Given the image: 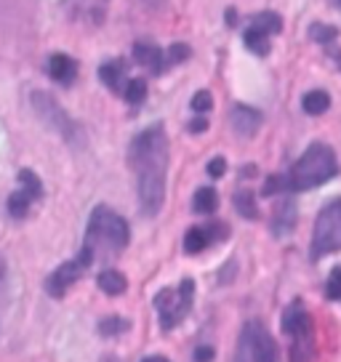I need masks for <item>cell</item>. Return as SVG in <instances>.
<instances>
[{
  "instance_id": "1",
  "label": "cell",
  "mask_w": 341,
  "mask_h": 362,
  "mask_svg": "<svg viewBox=\"0 0 341 362\" xmlns=\"http://www.w3.org/2000/svg\"><path fill=\"white\" fill-rule=\"evenodd\" d=\"M131 168L137 173V197L141 214L152 218L160 214L166 200V173H168V136L163 123L144 128L131 141Z\"/></svg>"
},
{
  "instance_id": "2",
  "label": "cell",
  "mask_w": 341,
  "mask_h": 362,
  "mask_svg": "<svg viewBox=\"0 0 341 362\" xmlns=\"http://www.w3.org/2000/svg\"><path fill=\"white\" fill-rule=\"evenodd\" d=\"M128 240H131V229L123 216H117L107 205H96L88 218L86 243L80 248L78 259L83 261V267H91L93 259H110L112 253H120L128 245Z\"/></svg>"
},
{
  "instance_id": "3",
  "label": "cell",
  "mask_w": 341,
  "mask_h": 362,
  "mask_svg": "<svg viewBox=\"0 0 341 362\" xmlns=\"http://www.w3.org/2000/svg\"><path fill=\"white\" fill-rule=\"evenodd\" d=\"M339 176V160L328 144H312V147L294 163V168L283 176L285 192H304L315 189L325 181Z\"/></svg>"
},
{
  "instance_id": "4",
  "label": "cell",
  "mask_w": 341,
  "mask_h": 362,
  "mask_svg": "<svg viewBox=\"0 0 341 362\" xmlns=\"http://www.w3.org/2000/svg\"><path fill=\"white\" fill-rule=\"evenodd\" d=\"M30 104H33V112L37 115V120L46 125L48 131L59 134L67 144H72V147H83L80 128L75 125V120L64 112V107H62L48 90H33Z\"/></svg>"
},
{
  "instance_id": "5",
  "label": "cell",
  "mask_w": 341,
  "mask_h": 362,
  "mask_svg": "<svg viewBox=\"0 0 341 362\" xmlns=\"http://www.w3.org/2000/svg\"><path fill=\"white\" fill-rule=\"evenodd\" d=\"M195 301V283L192 277H184L176 288H163L155 296V309H158V320L163 330H173L184 317L190 315Z\"/></svg>"
},
{
  "instance_id": "6",
  "label": "cell",
  "mask_w": 341,
  "mask_h": 362,
  "mask_svg": "<svg viewBox=\"0 0 341 362\" xmlns=\"http://www.w3.org/2000/svg\"><path fill=\"white\" fill-rule=\"evenodd\" d=\"M283 330L285 336H291L294 344H291V360L294 362H309L312 360V317L304 309L301 298H296L294 304L283 312Z\"/></svg>"
},
{
  "instance_id": "7",
  "label": "cell",
  "mask_w": 341,
  "mask_h": 362,
  "mask_svg": "<svg viewBox=\"0 0 341 362\" xmlns=\"http://www.w3.org/2000/svg\"><path fill=\"white\" fill-rule=\"evenodd\" d=\"M341 250V197L328 203L318 214L312 232V259H323L328 253Z\"/></svg>"
},
{
  "instance_id": "8",
  "label": "cell",
  "mask_w": 341,
  "mask_h": 362,
  "mask_svg": "<svg viewBox=\"0 0 341 362\" xmlns=\"http://www.w3.org/2000/svg\"><path fill=\"white\" fill-rule=\"evenodd\" d=\"M245 339H248V351L250 362H277V344L274 339L264 330L259 320H250L248 325L243 328Z\"/></svg>"
},
{
  "instance_id": "9",
  "label": "cell",
  "mask_w": 341,
  "mask_h": 362,
  "mask_svg": "<svg viewBox=\"0 0 341 362\" xmlns=\"http://www.w3.org/2000/svg\"><path fill=\"white\" fill-rule=\"evenodd\" d=\"M83 272H86V267H83V261L80 259H72V261H67V264H62L57 272H51V274H48V280H46L48 296L62 298V296L69 291V285L78 283Z\"/></svg>"
},
{
  "instance_id": "10",
  "label": "cell",
  "mask_w": 341,
  "mask_h": 362,
  "mask_svg": "<svg viewBox=\"0 0 341 362\" xmlns=\"http://www.w3.org/2000/svg\"><path fill=\"white\" fill-rule=\"evenodd\" d=\"M262 112L256 107H245V104H235L232 107V128L240 136H253L262 128Z\"/></svg>"
},
{
  "instance_id": "11",
  "label": "cell",
  "mask_w": 341,
  "mask_h": 362,
  "mask_svg": "<svg viewBox=\"0 0 341 362\" xmlns=\"http://www.w3.org/2000/svg\"><path fill=\"white\" fill-rule=\"evenodd\" d=\"M294 226H296V203L285 197V200L277 203V208H274V214H272L274 238H283L288 232H294Z\"/></svg>"
},
{
  "instance_id": "12",
  "label": "cell",
  "mask_w": 341,
  "mask_h": 362,
  "mask_svg": "<svg viewBox=\"0 0 341 362\" xmlns=\"http://www.w3.org/2000/svg\"><path fill=\"white\" fill-rule=\"evenodd\" d=\"M48 75L57 83H62V86H69L72 80L78 78V64L67 54H54V57L48 59Z\"/></svg>"
},
{
  "instance_id": "13",
  "label": "cell",
  "mask_w": 341,
  "mask_h": 362,
  "mask_svg": "<svg viewBox=\"0 0 341 362\" xmlns=\"http://www.w3.org/2000/svg\"><path fill=\"white\" fill-rule=\"evenodd\" d=\"M134 59H137L141 67L152 69L155 75H160L166 69V54L160 51L158 45L152 43H137L134 45Z\"/></svg>"
},
{
  "instance_id": "14",
  "label": "cell",
  "mask_w": 341,
  "mask_h": 362,
  "mask_svg": "<svg viewBox=\"0 0 341 362\" xmlns=\"http://www.w3.org/2000/svg\"><path fill=\"white\" fill-rule=\"evenodd\" d=\"M99 78H102L104 86L112 88L115 93L123 90L125 80H128V75H125V64L123 62H107V64H102V69H99Z\"/></svg>"
},
{
  "instance_id": "15",
  "label": "cell",
  "mask_w": 341,
  "mask_h": 362,
  "mask_svg": "<svg viewBox=\"0 0 341 362\" xmlns=\"http://www.w3.org/2000/svg\"><path fill=\"white\" fill-rule=\"evenodd\" d=\"M96 285L102 288V293H107V296H120V293H125V288H128V280L123 277V272L104 269L102 274L96 277Z\"/></svg>"
},
{
  "instance_id": "16",
  "label": "cell",
  "mask_w": 341,
  "mask_h": 362,
  "mask_svg": "<svg viewBox=\"0 0 341 362\" xmlns=\"http://www.w3.org/2000/svg\"><path fill=\"white\" fill-rule=\"evenodd\" d=\"M192 208H195V214H200V216H211V214H216V208H219V194L214 187H203V189H197L192 197Z\"/></svg>"
},
{
  "instance_id": "17",
  "label": "cell",
  "mask_w": 341,
  "mask_h": 362,
  "mask_svg": "<svg viewBox=\"0 0 341 362\" xmlns=\"http://www.w3.org/2000/svg\"><path fill=\"white\" fill-rule=\"evenodd\" d=\"M301 107H304V112H307V115H323V112H328L330 96L325 93V90L315 88V90H309V93H304Z\"/></svg>"
},
{
  "instance_id": "18",
  "label": "cell",
  "mask_w": 341,
  "mask_h": 362,
  "mask_svg": "<svg viewBox=\"0 0 341 362\" xmlns=\"http://www.w3.org/2000/svg\"><path fill=\"white\" fill-rule=\"evenodd\" d=\"M19 189H22L33 203L43 197V184H40V179H37V173H33L30 168L19 170Z\"/></svg>"
},
{
  "instance_id": "19",
  "label": "cell",
  "mask_w": 341,
  "mask_h": 362,
  "mask_svg": "<svg viewBox=\"0 0 341 362\" xmlns=\"http://www.w3.org/2000/svg\"><path fill=\"white\" fill-rule=\"evenodd\" d=\"M211 245V238H208V232H205V226H192L187 235H184V250L187 253H203L205 248Z\"/></svg>"
},
{
  "instance_id": "20",
  "label": "cell",
  "mask_w": 341,
  "mask_h": 362,
  "mask_svg": "<svg viewBox=\"0 0 341 362\" xmlns=\"http://www.w3.org/2000/svg\"><path fill=\"white\" fill-rule=\"evenodd\" d=\"M250 27L262 30L264 35H277L280 30H283V19H280L274 11H262L250 19Z\"/></svg>"
},
{
  "instance_id": "21",
  "label": "cell",
  "mask_w": 341,
  "mask_h": 362,
  "mask_svg": "<svg viewBox=\"0 0 341 362\" xmlns=\"http://www.w3.org/2000/svg\"><path fill=\"white\" fill-rule=\"evenodd\" d=\"M243 40H245V45H248L253 54H259V57H267V54H270V35H264L262 30L248 27L245 35H243Z\"/></svg>"
},
{
  "instance_id": "22",
  "label": "cell",
  "mask_w": 341,
  "mask_h": 362,
  "mask_svg": "<svg viewBox=\"0 0 341 362\" xmlns=\"http://www.w3.org/2000/svg\"><path fill=\"white\" fill-rule=\"evenodd\" d=\"M120 93H123L125 102L137 107V104H141L144 99H147V83H144L141 78L125 80V86H123V90H120Z\"/></svg>"
},
{
  "instance_id": "23",
  "label": "cell",
  "mask_w": 341,
  "mask_h": 362,
  "mask_svg": "<svg viewBox=\"0 0 341 362\" xmlns=\"http://www.w3.org/2000/svg\"><path fill=\"white\" fill-rule=\"evenodd\" d=\"M235 208H238L240 216H245V218H259V205H256V197H253V192H238L235 194Z\"/></svg>"
},
{
  "instance_id": "24",
  "label": "cell",
  "mask_w": 341,
  "mask_h": 362,
  "mask_svg": "<svg viewBox=\"0 0 341 362\" xmlns=\"http://www.w3.org/2000/svg\"><path fill=\"white\" fill-rule=\"evenodd\" d=\"M30 205H33V200H30L22 189H16V192H11V197H8V214H11L13 218H24V216L30 214Z\"/></svg>"
},
{
  "instance_id": "25",
  "label": "cell",
  "mask_w": 341,
  "mask_h": 362,
  "mask_svg": "<svg viewBox=\"0 0 341 362\" xmlns=\"http://www.w3.org/2000/svg\"><path fill=\"white\" fill-rule=\"evenodd\" d=\"M309 37L315 40V43H323V45H328L330 40H336L339 37V30L336 27H328V24H312L309 27Z\"/></svg>"
},
{
  "instance_id": "26",
  "label": "cell",
  "mask_w": 341,
  "mask_h": 362,
  "mask_svg": "<svg viewBox=\"0 0 341 362\" xmlns=\"http://www.w3.org/2000/svg\"><path fill=\"white\" fill-rule=\"evenodd\" d=\"M128 328L131 325H128V320H123V317H107V320L99 322V333L102 336H117V333H125Z\"/></svg>"
},
{
  "instance_id": "27",
  "label": "cell",
  "mask_w": 341,
  "mask_h": 362,
  "mask_svg": "<svg viewBox=\"0 0 341 362\" xmlns=\"http://www.w3.org/2000/svg\"><path fill=\"white\" fill-rule=\"evenodd\" d=\"M190 107H192L195 115H205L214 110V96H211V90H197L192 96V102H190Z\"/></svg>"
},
{
  "instance_id": "28",
  "label": "cell",
  "mask_w": 341,
  "mask_h": 362,
  "mask_svg": "<svg viewBox=\"0 0 341 362\" xmlns=\"http://www.w3.org/2000/svg\"><path fill=\"white\" fill-rule=\"evenodd\" d=\"M190 59V45L184 43H173L166 51V67H173V64H179V62H187Z\"/></svg>"
},
{
  "instance_id": "29",
  "label": "cell",
  "mask_w": 341,
  "mask_h": 362,
  "mask_svg": "<svg viewBox=\"0 0 341 362\" xmlns=\"http://www.w3.org/2000/svg\"><path fill=\"white\" fill-rule=\"evenodd\" d=\"M325 296H328L330 301H341V267L330 272L328 285H325Z\"/></svg>"
},
{
  "instance_id": "30",
  "label": "cell",
  "mask_w": 341,
  "mask_h": 362,
  "mask_svg": "<svg viewBox=\"0 0 341 362\" xmlns=\"http://www.w3.org/2000/svg\"><path fill=\"white\" fill-rule=\"evenodd\" d=\"M205 232H208V238H211V243H216V240H227V238H229V226H227V224H219V221H214V224L205 226Z\"/></svg>"
},
{
  "instance_id": "31",
  "label": "cell",
  "mask_w": 341,
  "mask_h": 362,
  "mask_svg": "<svg viewBox=\"0 0 341 362\" xmlns=\"http://www.w3.org/2000/svg\"><path fill=\"white\" fill-rule=\"evenodd\" d=\"M224 170H227V160L224 158H214L208 163V176H211V179H221Z\"/></svg>"
},
{
  "instance_id": "32",
  "label": "cell",
  "mask_w": 341,
  "mask_h": 362,
  "mask_svg": "<svg viewBox=\"0 0 341 362\" xmlns=\"http://www.w3.org/2000/svg\"><path fill=\"white\" fill-rule=\"evenodd\" d=\"M187 128H190V134H203V131H208V120H205L203 115H197Z\"/></svg>"
},
{
  "instance_id": "33",
  "label": "cell",
  "mask_w": 341,
  "mask_h": 362,
  "mask_svg": "<svg viewBox=\"0 0 341 362\" xmlns=\"http://www.w3.org/2000/svg\"><path fill=\"white\" fill-rule=\"evenodd\" d=\"M214 360V349L211 346H197L195 349V362H211Z\"/></svg>"
},
{
  "instance_id": "34",
  "label": "cell",
  "mask_w": 341,
  "mask_h": 362,
  "mask_svg": "<svg viewBox=\"0 0 341 362\" xmlns=\"http://www.w3.org/2000/svg\"><path fill=\"white\" fill-rule=\"evenodd\" d=\"M141 362H168L166 357H147V360H141Z\"/></svg>"
},
{
  "instance_id": "35",
  "label": "cell",
  "mask_w": 341,
  "mask_h": 362,
  "mask_svg": "<svg viewBox=\"0 0 341 362\" xmlns=\"http://www.w3.org/2000/svg\"><path fill=\"white\" fill-rule=\"evenodd\" d=\"M339 3H341V0H339Z\"/></svg>"
}]
</instances>
